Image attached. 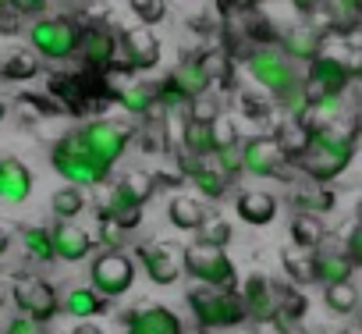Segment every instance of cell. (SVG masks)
I'll return each instance as SVG.
<instances>
[{"instance_id": "680465c9", "label": "cell", "mask_w": 362, "mask_h": 334, "mask_svg": "<svg viewBox=\"0 0 362 334\" xmlns=\"http://www.w3.org/2000/svg\"><path fill=\"white\" fill-rule=\"evenodd\" d=\"M320 334H327V330H320Z\"/></svg>"}, {"instance_id": "11a10c76", "label": "cell", "mask_w": 362, "mask_h": 334, "mask_svg": "<svg viewBox=\"0 0 362 334\" xmlns=\"http://www.w3.org/2000/svg\"><path fill=\"white\" fill-rule=\"evenodd\" d=\"M4 117H8V103H4V100H0V121H4Z\"/></svg>"}, {"instance_id": "d6986e66", "label": "cell", "mask_w": 362, "mask_h": 334, "mask_svg": "<svg viewBox=\"0 0 362 334\" xmlns=\"http://www.w3.org/2000/svg\"><path fill=\"white\" fill-rule=\"evenodd\" d=\"M50 231H54V253L61 263H82L93 253V235L78 228L75 221H57Z\"/></svg>"}, {"instance_id": "d6a6232c", "label": "cell", "mask_w": 362, "mask_h": 334, "mask_svg": "<svg viewBox=\"0 0 362 334\" xmlns=\"http://www.w3.org/2000/svg\"><path fill=\"white\" fill-rule=\"evenodd\" d=\"M189 182L196 185V192H199V196H206V200H214V203H217V200H224V196L231 192V178L221 171L217 163H203Z\"/></svg>"}, {"instance_id": "60d3db41", "label": "cell", "mask_w": 362, "mask_h": 334, "mask_svg": "<svg viewBox=\"0 0 362 334\" xmlns=\"http://www.w3.org/2000/svg\"><path fill=\"white\" fill-rule=\"evenodd\" d=\"M214 163L221 167V171L235 182L238 175H245V160H242V146H228L221 153H214Z\"/></svg>"}, {"instance_id": "ab89813d", "label": "cell", "mask_w": 362, "mask_h": 334, "mask_svg": "<svg viewBox=\"0 0 362 334\" xmlns=\"http://www.w3.org/2000/svg\"><path fill=\"white\" fill-rule=\"evenodd\" d=\"M231 235H235V228H231V221H224V217H206L203 228L196 231L199 242H210V246H221V249L231 242Z\"/></svg>"}, {"instance_id": "2e32d148", "label": "cell", "mask_w": 362, "mask_h": 334, "mask_svg": "<svg viewBox=\"0 0 362 334\" xmlns=\"http://www.w3.org/2000/svg\"><path fill=\"white\" fill-rule=\"evenodd\" d=\"M323 43H327V33H320L313 22H302V25H291L288 33H281L277 50H281L288 61L313 64V61L323 54Z\"/></svg>"}, {"instance_id": "44dd1931", "label": "cell", "mask_w": 362, "mask_h": 334, "mask_svg": "<svg viewBox=\"0 0 362 334\" xmlns=\"http://www.w3.org/2000/svg\"><path fill=\"white\" fill-rule=\"evenodd\" d=\"M100 214H103V217H110L114 224H121L124 231H135V228L142 224V203H139L128 189H121V185H114V189L107 192V200H103Z\"/></svg>"}, {"instance_id": "8fae6325", "label": "cell", "mask_w": 362, "mask_h": 334, "mask_svg": "<svg viewBox=\"0 0 362 334\" xmlns=\"http://www.w3.org/2000/svg\"><path fill=\"white\" fill-rule=\"evenodd\" d=\"M242 160H245V175L252 178H281L284 163H291V156L284 153L277 135H252L242 142Z\"/></svg>"}, {"instance_id": "f907efd6", "label": "cell", "mask_w": 362, "mask_h": 334, "mask_svg": "<svg viewBox=\"0 0 362 334\" xmlns=\"http://www.w3.org/2000/svg\"><path fill=\"white\" fill-rule=\"evenodd\" d=\"M291 8H295L302 18H313V15L323 8V0H291Z\"/></svg>"}, {"instance_id": "6da1fadb", "label": "cell", "mask_w": 362, "mask_h": 334, "mask_svg": "<svg viewBox=\"0 0 362 334\" xmlns=\"http://www.w3.org/2000/svg\"><path fill=\"white\" fill-rule=\"evenodd\" d=\"M355 142H358V125L337 117V121H330V125L313 132L309 149L295 163H298V171L309 182L330 185V182H337L348 171V163L355 160Z\"/></svg>"}, {"instance_id": "9c48e42d", "label": "cell", "mask_w": 362, "mask_h": 334, "mask_svg": "<svg viewBox=\"0 0 362 334\" xmlns=\"http://www.w3.org/2000/svg\"><path fill=\"white\" fill-rule=\"evenodd\" d=\"M117 57H121V33H114V29L103 25V22L82 25V36H78V61H82L86 71L107 75V71H114Z\"/></svg>"}, {"instance_id": "484cf974", "label": "cell", "mask_w": 362, "mask_h": 334, "mask_svg": "<svg viewBox=\"0 0 362 334\" xmlns=\"http://www.w3.org/2000/svg\"><path fill=\"white\" fill-rule=\"evenodd\" d=\"M177 142H181V149H185V153H192V156H199V160L214 156V153H217V142H214V121L185 117V128H181Z\"/></svg>"}, {"instance_id": "5bb4252c", "label": "cell", "mask_w": 362, "mask_h": 334, "mask_svg": "<svg viewBox=\"0 0 362 334\" xmlns=\"http://www.w3.org/2000/svg\"><path fill=\"white\" fill-rule=\"evenodd\" d=\"M351 71L348 64L337 57V54H320L313 64H309V89L316 93V100L323 96H341L348 86H351Z\"/></svg>"}, {"instance_id": "f5cc1de1", "label": "cell", "mask_w": 362, "mask_h": 334, "mask_svg": "<svg viewBox=\"0 0 362 334\" xmlns=\"http://www.w3.org/2000/svg\"><path fill=\"white\" fill-rule=\"evenodd\" d=\"M8 299H11V284H8L4 277H0V309L8 306Z\"/></svg>"}, {"instance_id": "cb8c5ba5", "label": "cell", "mask_w": 362, "mask_h": 334, "mask_svg": "<svg viewBox=\"0 0 362 334\" xmlns=\"http://www.w3.org/2000/svg\"><path fill=\"white\" fill-rule=\"evenodd\" d=\"M128 323L149 330V334H185V323H181V316L167 306H146V309H135L128 313Z\"/></svg>"}, {"instance_id": "bcb514c9", "label": "cell", "mask_w": 362, "mask_h": 334, "mask_svg": "<svg viewBox=\"0 0 362 334\" xmlns=\"http://www.w3.org/2000/svg\"><path fill=\"white\" fill-rule=\"evenodd\" d=\"M18 22H22V15L15 11L11 0H0V36H15L18 33Z\"/></svg>"}, {"instance_id": "30bf717a", "label": "cell", "mask_w": 362, "mask_h": 334, "mask_svg": "<svg viewBox=\"0 0 362 334\" xmlns=\"http://www.w3.org/2000/svg\"><path fill=\"white\" fill-rule=\"evenodd\" d=\"M11 299H15V306H18L22 316H33L40 323H50L61 313V295L43 277H29V274L15 277L11 281Z\"/></svg>"}, {"instance_id": "f546056e", "label": "cell", "mask_w": 362, "mask_h": 334, "mask_svg": "<svg viewBox=\"0 0 362 334\" xmlns=\"http://www.w3.org/2000/svg\"><path fill=\"white\" fill-rule=\"evenodd\" d=\"M167 221H170L177 231H199L203 221H206V210H203L199 200H192V196H174L170 207H167Z\"/></svg>"}, {"instance_id": "c3c4849f", "label": "cell", "mask_w": 362, "mask_h": 334, "mask_svg": "<svg viewBox=\"0 0 362 334\" xmlns=\"http://www.w3.org/2000/svg\"><path fill=\"white\" fill-rule=\"evenodd\" d=\"M249 36H252L259 47H270V40H281V36H274V29H270L267 18H252V22H249Z\"/></svg>"}, {"instance_id": "7a4b0ae2", "label": "cell", "mask_w": 362, "mask_h": 334, "mask_svg": "<svg viewBox=\"0 0 362 334\" xmlns=\"http://www.w3.org/2000/svg\"><path fill=\"white\" fill-rule=\"evenodd\" d=\"M50 163L54 171L68 182V185H78V189H96L110 178V167H103L93 149L82 142L78 128L75 132H64L54 146H50Z\"/></svg>"}, {"instance_id": "4fadbf2b", "label": "cell", "mask_w": 362, "mask_h": 334, "mask_svg": "<svg viewBox=\"0 0 362 334\" xmlns=\"http://www.w3.org/2000/svg\"><path fill=\"white\" fill-rule=\"evenodd\" d=\"M242 302L252 323H274L281 316V288L267 274H249L242 284Z\"/></svg>"}, {"instance_id": "3957f363", "label": "cell", "mask_w": 362, "mask_h": 334, "mask_svg": "<svg viewBox=\"0 0 362 334\" xmlns=\"http://www.w3.org/2000/svg\"><path fill=\"white\" fill-rule=\"evenodd\" d=\"M189 309L199 323V330H231L249 320V309L242 302L238 288H189Z\"/></svg>"}, {"instance_id": "5b68a950", "label": "cell", "mask_w": 362, "mask_h": 334, "mask_svg": "<svg viewBox=\"0 0 362 334\" xmlns=\"http://www.w3.org/2000/svg\"><path fill=\"white\" fill-rule=\"evenodd\" d=\"M78 36H82V25L68 15L40 18V22L29 25V47L43 61H54V64L78 57Z\"/></svg>"}, {"instance_id": "f6af8a7d", "label": "cell", "mask_w": 362, "mask_h": 334, "mask_svg": "<svg viewBox=\"0 0 362 334\" xmlns=\"http://www.w3.org/2000/svg\"><path fill=\"white\" fill-rule=\"evenodd\" d=\"M4 334H50L47 330V323H40V320H33V316H15L8 327H4Z\"/></svg>"}, {"instance_id": "b9f144b4", "label": "cell", "mask_w": 362, "mask_h": 334, "mask_svg": "<svg viewBox=\"0 0 362 334\" xmlns=\"http://www.w3.org/2000/svg\"><path fill=\"white\" fill-rule=\"evenodd\" d=\"M214 142H217V153H221V149H228V146H242L245 139L238 135V125H235L228 114H221V117L214 121Z\"/></svg>"}, {"instance_id": "7dc6e473", "label": "cell", "mask_w": 362, "mask_h": 334, "mask_svg": "<svg viewBox=\"0 0 362 334\" xmlns=\"http://www.w3.org/2000/svg\"><path fill=\"white\" fill-rule=\"evenodd\" d=\"M344 253H348V260L355 263V270H362V221L348 231V238H344Z\"/></svg>"}, {"instance_id": "db71d44e", "label": "cell", "mask_w": 362, "mask_h": 334, "mask_svg": "<svg viewBox=\"0 0 362 334\" xmlns=\"http://www.w3.org/2000/svg\"><path fill=\"white\" fill-rule=\"evenodd\" d=\"M71 334H107V330H100V327H93V323H78Z\"/></svg>"}, {"instance_id": "4dcf8cb0", "label": "cell", "mask_w": 362, "mask_h": 334, "mask_svg": "<svg viewBox=\"0 0 362 334\" xmlns=\"http://www.w3.org/2000/svg\"><path fill=\"white\" fill-rule=\"evenodd\" d=\"M327 242V228H323V221L316 217V214H295L291 217V246H298V249H320Z\"/></svg>"}, {"instance_id": "ffe728a7", "label": "cell", "mask_w": 362, "mask_h": 334, "mask_svg": "<svg viewBox=\"0 0 362 334\" xmlns=\"http://www.w3.org/2000/svg\"><path fill=\"white\" fill-rule=\"evenodd\" d=\"M170 82L177 86V93L185 96L189 103H196V100H206L210 96V89H214V79H210V71L203 68V61L199 57H185L174 71H170Z\"/></svg>"}, {"instance_id": "d4e9b609", "label": "cell", "mask_w": 362, "mask_h": 334, "mask_svg": "<svg viewBox=\"0 0 362 334\" xmlns=\"http://www.w3.org/2000/svg\"><path fill=\"white\" fill-rule=\"evenodd\" d=\"M334 203H337L334 189H330V185H320V182L298 185V189L291 192V207H295V214H316V217H323V214L334 210Z\"/></svg>"}, {"instance_id": "ee69618b", "label": "cell", "mask_w": 362, "mask_h": 334, "mask_svg": "<svg viewBox=\"0 0 362 334\" xmlns=\"http://www.w3.org/2000/svg\"><path fill=\"white\" fill-rule=\"evenodd\" d=\"M124 235H128V231H124L121 224H114L110 217L100 214V242H103V249H121Z\"/></svg>"}, {"instance_id": "9f6ffc18", "label": "cell", "mask_w": 362, "mask_h": 334, "mask_svg": "<svg viewBox=\"0 0 362 334\" xmlns=\"http://www.w3.org/2000/svg\"><path fill=\"white\" fill-rule=\"evenodd\" d=\"M231 330H235V327H231ZM231 330H228V334H231ZM199 334H224V330H199ZM252 334H256V330H252Z\"/></svg>"}, {"instance_id": "8992f818", "label": "cell", "mask_w": 362, "mask_h": 334, "mask_svg": "<svg viewBox=\"0 0 362 334\" xmlns=\"http://www.w3.org/2000/svg\"><path fill=\"white\" fill-rule=\"evenodd\" d=\"M245 68H249L252 82H256L259 89H267L277 103L288 100V96L302 86V79H298V71H295V61H288V57H284L281 50H274V47L252 50L249 61H245Z\"/></svg>"}, {"instance_id": "7c38bea8", "label": "cell", "mask_w": 362, "mask_h": 334, "mask_svg": "<svg viewBox=\"0 0 362 334\" xmlns=\"http://www.w3.org/2000/svg\"><path fill=\"white\" fill-rule=\"evenodd\" d=\"M160 64V43L149 25H135L121 33V57L114 71H153Z\"/></svg>"}, {"instance_id": "4316f807", "label": "cell", "mask_w": 362, "mask_h": 334, "mask_svg": "<svg viewBox=\"0 0 362 334\" xmlns=\"http://www.w3.org/2000/svg\"><path fill=\"white\" fill-rule=\"evenodd\" d=\"M40 71V54L29 50H4L0 54V82H29Z\"/></svg>"}, {"instance_id": "e575fe53", "label": "cell", "mask_w": 362, "mask_h": 334, "mask_svg": "<svg viewBox=\"0 0 362 334\" xmlns=\"http://www.w3.org/2000/svg\"><path fill=\"white\" fill-rule=\"evenodd\" d=\"M50 210H54V217L57 221H75L82 210H86V189H78V185H61L54 196H50Z\"/></svg>"}, {"instance_id": "7402d4cb", "label": "cell", "mask_w": 362, "mask_h": 334, "mask_svg": "<svg viewBox=\"0 0 362 334\" xmlns=\"http://www.w3.org/2000/svg\"><path fill=\"white\" fill-rule=\"evenodd\" d=\"M235 214L245 221V224H252V228H267L274 217H277V196H270V192H238L235 196Z\"/></svg>"}, {"instance_id": "74e56055", "label": "cell", "mask_w": 362, "mask_h": 334, "mask_svg": "<svg viewBox=\"0 0 362 334\" xmlns=\"http://www.w3.org/2000/svg\"><path fill=\"white\" fill-rule=\"evenodd\" d=\"M199 61L210 71L214 86H221V89H231L235 86V68H231V57L224 50H206V54H199Z\"/></svg>"}, {"instance_id": "7bdbcfd3", "label": "cell", "mask_w": 362, "mask_h": 334, "mask_svg": "<svg viewBox=\"0 0 362 334\" xmlns=\"http://www.w3.org/2000/svg\"><path fill=\"white\" fill-rule=\"evenodd\" d=\"M132 11L139 15V22L142 25H156V22H163V15H167V0H132Z\"/></svg>"}, {"instance_id": "f1b7e54d", "label": "cell", "mask_w": 362, "mask_h": 334, "mask_svg": "<svg viewBox=\"0 0 362 334\" xmlns=\"http://www.w3.org/2000/svg\"><path fill=\"white\" fill-rule=\"evenodd\" d=\"M117 103L132 114V117H153L156 114V86H146V82H135V86H124L117 89Z\"/></svg>"}, {"instance_id": "52a82bcc", "label": "cell", "mask_w": 362, "mask_h": 334, "mask_svg": "<svg viewBox=\"0 0 362 334\" xmlns=\"http://www.w3.org/2000/svg\"><path fill=\"white\" fill-rule=\"evenodd\" d=\"M78 135H82V142L93 149V156H96L103 167H110V171H114V163L128 153L135 132H132L128 125L114 121V117H89V121L78 128Z\"/></svg>"}, {"instance_id": "816d5d0a", "label": "cell", "mask_w": 362, "mask_h": 334, "mask_svg": "<svg viewBox=\"0 0 362 334\" xmlns=\"http://www.w3.org/2000/svg\"><path fill=\"white\" fill-rule=\"evenodd\" d=\"M8 249H11V231H8V228H0V260L8 256Z\"/></svg>"}, {"instance_id": "681fc988", "label": "cell", "mask_w": 362, "mask_h": 334, "mask_svg": "<svg viewBox=\"0 0 362 334\" xmlns=\"http://www.w3.org/2000/svg\"><path fill=\"white\" fill-rule=\"evenodd\" d=\"M11 4L22 18H40L47 11V0H11Z\"/></svg>"}, {"instance_id": "6f0895ef", "label": "cell", "mask_w": 362, "mask_h": 334, "mask_svg": "<svg viewBox=\"0 0 362 334\" xmlns=\"http://www.w3.org/2000/svg\"><path fill=\"white\" fill-rule=\"evenodd\" d=\"M358 327H362V316H358Z\"/></svg>"}, {"instance_id": "f35d334b", "label": "cell", "mask_w": 362, "mask_h": 334, "mask_svg": "<svg viewBox=\"0 0 362 334\" xmlns=\"http://www.w3.org/2000/svg\"><path fill=\"white\" fill-rule=\"evenodd\" d=\"M117 185H121V189H128V192H132V196H135L142 207L153 200V192H160V189H156V178H153V171H128V175H124Z\"/></svg>"}, {"instance_id": "ac0fdd59", "label": "cell", "mask_w": 362, "mask_h": 334, "mask_svg": "<svg viewBox=\"0 0 362 334\" xmlns=\"http://www.w3.org/2000/svg\"><path fill=\"white\" fill-rule=\"evenodd\" d=\"M33 185H36V178H33V171L22 160H15V156L0 160V203L4 207L25 203L33 196Z\"/></svg>"}, {"instance_id": "836d02e7", "label": "cell", "mask_w": 362, "mask_h": 334, "mask_svg": "<svg viewBox=\"0 0 362 334\" xmlns=\"http://www.w3.org/2000/svg\"><path fill=\"white\" fill-rule=\"evenodd\" d=\"M281 267H284V277H291V284H298V288L316 284V277H313V253L309 249H298V246L281 249Z\"/></svg>"}, {"instance_id": "e0dca14e", "label": "cell", "mask_w": 362, "mask_h": 334, "mask_svg": "<svg viewBox=\"0 0 362 334\" xmlns=\"http://www.w3.org/2000/svg\"><path fill=\"white\" fill-rule=\"evenodd\" d=\"M351 274H355V263L348 260V253H344V246H320V249H313V277H316V284H341V281H351Z\"/></svg>"}, {"instance_id": "d590c367", "label": "cell", "mask_w": 362, "mask_h": 334, "mask_svg": "<svg viewBox=\"0 0 362 334\" xmlns=\"http://www.w3.org/2000/svg\"><path fill=\"white\" fill-rule=\"evenodd\" d=\"M323 306L337 316H351L358 309V288L351 281H341V284H327L323 288Z\"/></svg>"}, {"instance_id": "ba28073f", "label": "cell", "mask_w": 362, "mask_h": 334, "mask_svg": "<svg viewBox=\"0 0 362 334\" xmlns=\"http://www.w3.org/2000/svg\"><path fill=\"white\" fill-rule=\"evenodd\" d=\"M89 284L103 295V299H121L132 292L135 284V260L121 249H103L100 256H93L89 263Z\"/></svg>"}, {"instance_id": "277c9868", "label": "cell", "mask_w": 362, "mask_h": 334, "mask_svg": "<svg viewBox=\"0 0 362 334\" xmlns=\"http://www.w3.org/2000/svg\"><path fill=\"white\" fill-rule=\"evenodd\" d=\"M181 263H185V274L196 281V284H206V288H238V267L235 260L228 256V249L221 246H210V242H192L181 249Z\"/></svg>"}, {"instance_id": "83f0119b", "label": "cell", "mask_w": 362, "mask_h": 334, "mask_svg": "<svg viewBox=\"0 0 362 334\" xmlns=\"http://www.w3.org/2000/svg\"><path fill=\"white\" fill-rule=\"evenodd\" d=\"M323 11L330 15L334 36H355L362 29V0H323Z\"/></svg>"}, {"instance_id": "603a6c76", "label": "cell", "mask_w": 362, "mask_h": 334, "mask_svg": "<svg viewBox=\"0 0 362 334\" xmlns=\"http://www.w3.org/2000/svg\"><path fill=\"white\" fill-rule=\"evenodd\" d=\"M107 302H110V299H103L93 284H86V288H71V292L61 299V313H68V316L89 323V320H96V316L107 313Z\"/></svg>"}, {"instance_id": "9a60e30c", "label": "cell", "mask_w": 362, "mask_h": 334, "mask_svg": "<svg viewBox=\"0 0 362 334\" xmlns=\"http://www.w3.org/2000/svg\"><path fill=\"white\" fill-rule=\"evenodd\" d=\"M146 277L153 284H174L181 277V270H185V263H181V253H174V246H163V242H149V246H139L135 249Z\"/></svg>"}, {"instance_id": "8d00e7d4", "label": "cell", "mask_w": 362, "mask_h": 334, "mask_svg": "<svg viewBox=\"0 0 362 334\" xmlns=\"http://www.w3.org/2000/svg\"><path fill=\"white\" fill-rule=\"evenodd\" d=\"M274 103H277V100H274L267 89H259V86H256V93H252V89H242V93H238V114L249 117V121H267V117L274 114Z\"/></svg>"}, {"instance_id": "1f68e13d", "label": "cell", "mask_w": 362, "mask_h": 334, "mask_svg": "<svg viewBox=\"0 0 362 334\" xmlns=\"http://www.w3.org/2000/svg\"><path fill=\"white\" fill-rule=\"evenodd\" d=\"M22 249H25V256L36 260V263H54V260H57V253H54V231L43 228V224L22 228Z\"/></svg>"}]
</instances>
